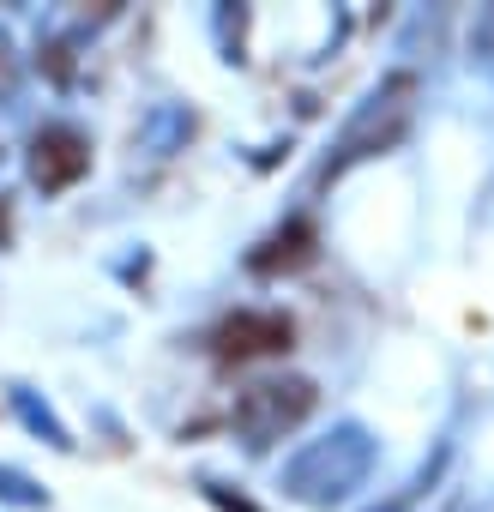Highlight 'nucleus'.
Here are the masks:
<instances>
[{"mask_svg": "<svg viewBox=\"0 0 494 512\" xmlns=\"http://www.w3.org/2000/svg\"><path fill=\"white\" fill-rule=\"evenodd\" d=\"M362 470H368V440H362L356 428H344L338 440H326V446H314V452L296 458L290 488H296L302 500H338V494L356 488Z\"/></svg>", "mask_w": 494, "mask_h": 512, "instance_id": "1", "label": "nucleus"}, {"mask_svg": "<svg viewBox=\"0 0 494 512\" xmlns=\"http://www.w3.org/2000/svg\"><path fill=\"white\" fill-rule=\"evenodd\" d=\"M410 97H416V79H392L386 91H374V97L362 103V115L344 127L332 169H344V163H356V157H368V151L392 145V139L404 133V121H410Z\"/></svg>", "mask_w": 494, "mask_h": 512, "instance_id": "2", "label": "nucleus"}, {"mask_svg": "<svg viewBox=\"0 0 494 512\" xmlns=\"http://www.w3.org/2000/svg\"><path fill=\"white\" fill-rule=\"evenodd\" d=\"M308 410H314V386H308V380L254 386V392H241V404H235V428L254 440V446H266V440H278L284 428H296Z\"/></svg>", "mask_w": 494, "mask_h": 512, "instance_id": "3", "label": "nucleus"}, {"mask_svg": "<svg viewBox=\"0 0 494 512\" xmlns=\"http://www.w3.org/2000/svg\"><path fill=\"white\" fill-rule=\"evenodd\" d=\"M284 344H290V320H278V314H235L217 332L223 356H266V350H284Z\"/></svg>", "mask_w": 494, "mask_h": 512, "instance_id": "4", "label": "nucleus"}, {"mask_svg": "<svg viewBox=\"0 0 494 512\" xmlns=\"http://www.w3.org/2000/svg\"><path fill=\"white\" fill-rule=\"evenodd\" d=\"M85 139L79 133H67V127H55V133H43L37 139V181L43 187H67L73 175H85Z\"/></svg>", "mask_w": 494, "mask_h": 512, "instance_id": "5", "label": "nucleus"}]
</instances>
